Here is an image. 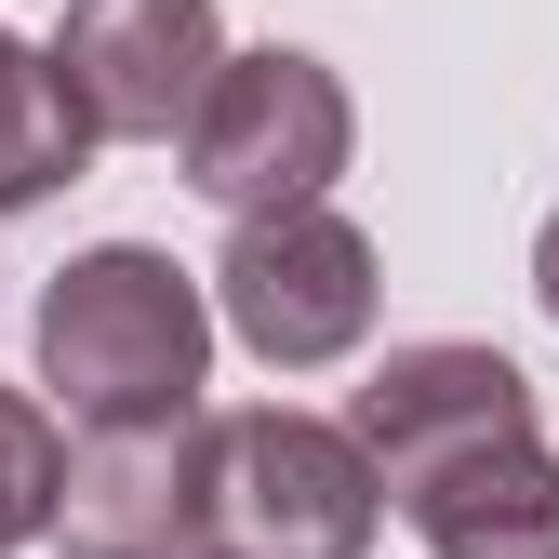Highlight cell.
Returning <instances> with one entry per match:
<instances>
[{
  "label": "cell",
  "mask_w": 559,
  "mask_h": 559,
  "mask_svg": "<svg viewBox=\"0 0 559 559\" xmlns=\"http://www.w3.org/2000/svg\"><path fill=\"white\" fill-rule=\"evenodd\" d=\"M386 479L333 413H214V546L200 559H373Z\"/></svg>",
  "instance_id": "3957f363"
},
{
  "label": "cell",
  "mask_w": 559,
  "mask_h": 559,
  "mask_svg": "<svg viewBox=\"0 0 559 559\" xmlns=\"http://www.w3.org/2000/svg\"><path fill=\"white\" fill-rule=\"evenodd\" d=\"M533 427V373L507 360V346H466V333H427V346H386L373 386L346 400V440L373 453V479L400 493V479H427L440 453H479Z\"/></svg>",
  "instance_id": "52a82bcc"
},
{
  "label": "cell",
  "mask_w": 559,
  "mask_h": 559,
  "mask_svg": "<svg viewBox=\"0 0 559 559\" xmlns=\"http://www.w3.org/2000/svg\"><path fill=\"white\" fill-rule=\"evenodd\" d=\"M214 373V294L160 240H94L40 280V400L120 427V413H174Z\"/></svg>",
  "instance_id": "6da1fadb"
},
{
  "label": "cell",
  "mask_w": 559,
  "mask_h": 559,
  "mask_svg": "<svg viewBox=\"0 0 559 559\" xmlns=\"http://www.w3.org/2000/svg\"><path fill=\"white\" fill-rule=\"evenodd\" d=\"M346 147H360V107L320 53L266 40V53H214V81H200L174 160L187 187L214 200V214H280V200H333Z\"/></svg>",
  "instance_id": "7a4b0ae2"
},
{
  "label": "cell",
  "mask_w": 559,
  "mask_h": 559,
  "mask_svg": "<svg viewBox=\"0 0 559 559\" xmlns=\"http://www.w3.org/2000/svg\"><path fill=\"white\" fill-rule=\"evenodd\" d=\"M533 294H546V320H559V214H546V240H533Z\"/></svg>",
  "instance_id": "8fae6325"
},
{
  "label": "cell",
  "mask_w": 559,
  "mask_h": 559,
  "mask_svg": "<svg viewBox=\"0 0 559 559\" xmlns=\"http://www.w3.org/2000/svg\"><path fill=\"white\" fill-rule=\"evenodd\" d=\"M94 160V120L67 107L53 53H27L14 27H0V214H27V200H53L67 174Z\"/></svg>",
  "instance_id": "9c48e42d"
},
{
  "label": "cell",
  "mask_w": 559,
  "mask_h": 559,
  "mask_svg": "<svg viewBox=\"0 0 559 559\" xmlns=\"http://www.w3.org/2000/svg\"><path fill=\"white\" fill-rule=\"evenodd\" d=\"M214 53H227L214 0H67L53 81L94 120V147H174L200 81H214Z\"/></svg>",
  "instance_id": "8992f818"
},
{
  "label": "cell",
  "mask_w": 559,
  "mask_h": 559,
  "mask_svg": "<svg viewBox=\"0 0 559 559\" xmlns=\"http://www.w3.org/2000/svg\"><path fill=\"white\" fill-rule=\"evenodd\" d=\"M53 546L67 559H200L214 546V400L81 427L53 479Z\"/></svg>",
  "instance_id": "5b68a950"
},
{
  "label": "cell",
  "mask_w": 559,
  "mask_h": 559,
  "mask_svg": "<svg viewBox=\"0 0 559 559\" xmlns=\"http://www.w3.org/2000/svg\"><path fill=\"white\" fill-rule=\"evenodd\" d=\"M386 507L427 533V559H559V453L507 427L479 453H440L427 479H400Z\"/></svg>",
  "instance_id": "ba28073f"
},
{
  "label": "cell",
  "mask_w": 559,
  "mask_h": 559,
  "mask_svg": "<svg viewBox=\"0 0 559 559\" xmlns=\"http://www.w3.org/2000/svg\"><path fill=\"white\" fill-rule=\"evenodd\" d=\"M53 479H67V427H53V400L0 386V559H14L27 533H53Z\"/></svg>",
  "instance_id": "30bf717a"
},
{
  "label": "cell",
  "mask_w": 559,
  "mask_h": 559,
  "mask_svg": "<svg viewBox=\"0 0 559 559\" xmlns=\"http://www.w3.org/2000/svg\"><path fill=\"white\" fill-rule=\"evenodd\" d=\"M214 320L266 373H333L373 333V240L333 200H280V214H227L214 253Z\"/></svg>",
  "instance_id": "277c9868"
}]
</instances>
